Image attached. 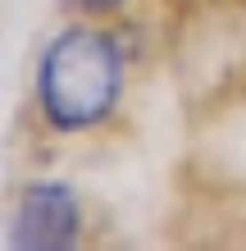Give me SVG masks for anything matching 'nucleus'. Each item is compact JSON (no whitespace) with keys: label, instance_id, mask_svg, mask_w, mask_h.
Returning a JSON list of instances; mask_svg holds the SVG:
<instances>
[{"label":"nucleus","instance_id":"obj_2","mask_svg":"<svg viewBox=\"0 0 246 251\" xmlns=\"http://www.w3.org/2000/svg\"><path fill=\"white\" fill-rule=\"evenodd\" d=\"M82 238V205L68 183H27L9 215V247L19 251H64Z\"/></svg>","mask_w":246,"mask_h":251},{"label":"nucleus","instance_id":"obj_1","mask_svg":"<svg viewBox=\"0 0 246 251\" xmlns=\"http://www.w3.org/2000/svg\"><path fill=\"white\" fill-rule=\"evenodd\" d=\"M128 55L105 27H64L37 60V110L55 132H91L119 110Z\"/></svg>","mask_w":246,"mask_h":251},{"label":"nucleus","instance_id":"obj_3","mask_svg":"<svg viewBox=\"0 0 246 251\" xmlns=\"http://www.w3.org/2000/svg\"><path fill=\"white\" fill-rule=\"evenodd\" d=\"M64 9H73V14H87V19H100V14H114V9H123L128 0H60Z\"/></svg>","mask_w":246,"mask_h":251}]
</instances>
